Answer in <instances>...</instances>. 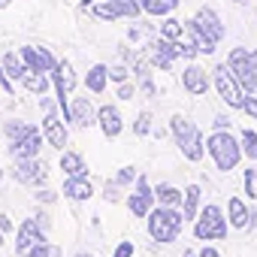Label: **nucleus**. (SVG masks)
Segmentation results:
<instances>
[{
	"label": "nucleus",
	"instance_id": "nucleus-1",
	"mask_svg": "<svg viewBox=\"0 0 257 257\" xmlns=\"http://www.w3.org/2000/svg\"><path fill=\"white\" fill-rule=\"evenodd\" d=\"M182 227H185V212H179L176 206H161V209L149 212V233L161 245L176 242L179 233H182Z\"/></svg>",
	"mask_w": 257,
	"mask_h": 257
},
{
	"label": "nucleus",
	"instance_id": "nucleus-2",
	"mask_svg": "<svg viewBox=\"0 0 257 257\" xmlns=\"http://www.w3.org/2000/svg\"><path fill=\"white\" fill-rule=\"evenodd\" d=\"M170 127H173V134H176V143H179L182 155H185L188 161H200L206 149H203V137H200V131H197V124L188 121L185 115H176V118L170 121Z\"/></svg>",
	"mask_w": 257,
	"mask_h": 257
},
{
	"label": "nucleus",
	"instance_id": "nucleus-3",
	"mask_svg": "<svg viewBox=\"0 0 257 257\" xmlns=\"http://www.w3.org/2000/svg\"><path fill=\"white\" fill-rule=\"evenodd\" d=\"M209 155H212V161H215V167H218V170L230 173V170L239 164L242 149H239V143L233 140V134L218 131V134H212V137H209Z\"/></svg>",
	"mask_w": 257,
	"mask_h": 257
},
{
	"label": "nucleus",
	"instance_id": "nucleus-4",
	"mask_svg": "<svg viewBox=\"0 0 257 257\" xmlns=\"http://www.w3.org/2000/svg\"><path fill=\"white\" fill-rule=\"evenodd\" d=\"M227 67L233 70V76L242 82V88L257 91V55L248 49H233L227 58Z\"/></svg>",
	"mask_w": 257,
	"mask_h": 257
},
{
	"label": "nucleus",
	"instance_id": "nucleus-5",
	"mask_svg": "<svg viewBox=\"0 0 257 257\" xmlns=\"http://www.w3.org/2000/svg\"><path fill=\"white\" fill-rule=\"evenodd\" d=\"M215 88H218V94L224 97L227 106H233V109H242L245 106V88H242V82L233 76V70L227 64L224 67H215Z\"/></svg>",
	"mask_w": 257,
	"mask_h": 257
},
{
	"label": "nucleus",
	"instance_id": "nucleus-6",
	"mask_svg": "<svg viewBox=\"0 0 257 257\" xmlns=\"http://www.w3.org/2000/svg\"><path fill=\"white\" fill-rule=\"evenodd\" d=\"M194 233H197V239H224L227 236V218L221 215L218 206H206L194 224Z\"/></svg>",
	"mask_w": 257,
	"mask_h": 257
},
{
	"label": "nucleus",
	"instance_id": "nucleus-7",
	"mask_svg": "<svg viewBox=\"0 0 257 257\" xmlns=\"http://www.w3.org/2000/svg\"><path fill=\"white\" fill-rule=\"evenodd\" d=\"M52 82H55V88H58V103H61V109H64V118L70 121V106H67V97H70V94H73V88H76L73 64H70V61H58V67L52 70Z\"/></svg>",
	"mask_w": 257,
	"mask_h": 257
},
{
	"label": "nucleus",
	"instance_id": "nucleus-8",
	"mask_svg": "<svg viewBox=\"0 0 257 257\" xmlns=\"http://www.w3.org/2000/svg\"><path fill=\"white\" fill-rule=\"evenodd\" d=\"M152 203H155V191L149 188V179L146 176H137V191L127 197V209H131L137 218H149Z\"/></svg>",
	"mask_w": 257,
	"mask_h": 257
},
{
	"label": "nucleus",
	"instance_id": "nucleus-9",
	"mask_svg": "<svg viewBox=\"0 0 257 257\" xmlns=\"http://www.w3.org/2000/svg\"><path fill=\"white\" fill-rule=\"evenodd\" d=\"M13 176H16V182H22V185H43V182H46V164H43L40 158L16 161Z\"/></svg>",
	"mask_w": 257,
	"mask_h": 257
},
{
	"label": "nucleus",
	"instance_id": "nucleus-10",
	"mask_svg": "<svg viewBox=\"0 0 257 257\" xmlns=\"http://www.w3.org/2000/svg\"><path fill=\"white\" fill-rule=\"evenodd\" d=\"M46 239V227L40 224V218H28L22 227H19V236H16V251L25 257L37 242H43Z\"/></svg>",
	"mask_w": 257,
	"mask_h": 257
},
{
	"label": "nucleus",
	"instance_id": "nucleus-11",
	"mask_svg": "<svg viewBox=\"0 0 257 257\" xmlns=\"http://www.w3.org/2000/svg\"><path fill=\"white\" fill-rule=\"evenodd\" d=\"M143 10V4H137V0H106V4H97L94 13L100 19H118V16H131L137 19Z\"/></svg>",
	"mask_w": 257,
	"mask_h": 257
},
{
	"label": "nucleus",
	"instance_id": "nucleus-12",
	"mask_svg": "<svg viewBox=\"0 0 257 257\" xmlns=\"http://www.w3.org/2000/svg\"><path fill=\"white\" fill-rule=\"evenodd\" d=\"M43 106L49 109V115H46V121H43V137H46L55 149H61V152H64V146H67V140H70V137H67V131H64L61 118L52 112V103H49V100H43Z\"/></svg>",
	"mask_w": 257,
	"mask_h": 257
},
{
	"label": "nucleus",
	"instance_id": "nucleus-13",
	"mask_svg": "<svg viewBox=\"0 0 257 257\" xmlns=\"http://www.w3.org/2000/svg\"><path fill=\"white\" fill-rule=\"evenodd\" d=\"M40 146H43V134L34 131L31 134H25L22 140H13V146H10V155L16 158V161H25V158H37L40 155Z\"/></svg>",
	"mask_w": 257,
	"mask_h": 257
},
{
	"label": "nucleus",
	"instance_id": "nucleus-14",
	"mask_svg": "<svg viewBox=\"0 0 257 257\" xmlns=\"http://www.w3.org/2000/svg\"><path fill=\"white\" fill-rule=\"evenodd\" d=\"M22 58H25V64H28V70H37V73H52L55 67H58V61L49 55V49H37V46H25L22 52H19Z\"/></svg>",
	"mask_w": 257,
	"mask_h": 257
},
{
	"label": "nucleus",
	"instance_id": "nucleus-15",
	"mask_svg": "<svg viewBox=\"0 0 257 257\" xmlns=\"http://www.w3.org/2000/svg\"><path fill=\"white\" fill-rule=\"evenodd\" d=\"M194 22L200 25V31H203L212 43H221V37H224V25H221V19H218V13H215V10L203 7V10L197 13V19H194Z\"/></svg>",
	"mask_w": 257,
	"mask_h": 257
},
{
	"label": "nucleus",
	"instance_id": "nucleus-16",
	"mask_svg": "<svg viewBox=\"0 0 257 257\" xmlns=\"http://www.w3.org/2000/svg\"><path fill=\"white\" fill-rule=\"evenodd\" d=\"M182 82H185V88H188L191 94H197V97L209 91V73H206L203 67H197V64H191V67L185 70Z\"/></svg>",
	"mask_w": 257,
	"mask_h": 257
},
{
	"label": "nucleus",
	"instance_id": "nucleus-17",
	"mask_svg": "<svg viewBox=\"0 0 257 257\" xmlns=\"http://www.w3.org/2000/svg\"><path fill=\"white\" fill-rule=\"evenodd\" d=\"M97 121H100V131H103L109 140L118 137V134H121V127H124V124H121V112H118L115 106H103V109L97 112Z\"/></svg>",
	"mask_w": 257,
	"mask_h": 257
},
{
	"label": "nucleus",
	"instance_id": "nucleus-18",
	"mask_svg": "<svg viewBox=\"0 0 257 257\" xmlns=\"http://www.w3.org/2000/svg\"><path fill=\"white\" fill-rule=\"evenodd\" d=\"M94 106H91V100L88 97H76L73 100V106H70V121L73 124H79V127H88V124H94Z\"/></svg>",
	"mask_w": 257,
	"mask_h": 257
},
{
	"label": "nucleus",
	"instance_id": "nucleus-19",
	"mask_svg": "<svg viewBox=\"0 0 257 257\" xmlns=\"http://www.w3.org/2000/svg\"><path fill=\"white\" fill-rule=\"evenodd\" d=\"M152 49H155V64H158L161 70H170V64L179 58V52H176V43H170L167 37L155 40V43H152Z\"/></svg>",
	"mask_w": 257,
	"mask_h": 257
},
{
	"label": "nucleus",
	"instance_id": "nucleus-20",
	"mask_svg": "<svg viewBox=\"0 0 257 257\" xmlns=\"http://www.w3.org/2000/svg\"><path fill=\"white\" fill-rule=\"evenodd\" d=\"M227 215H230V224H233L236 230H245V227L251 224V218H254V215H251V209H248L239 197H233V200L227 203Z\"/></svg>",
	"mask_w": 257,
	"mask_h": 257
},
{
	"label": "nucleus",
	"instance_id": "nucleus-21",
	"mask_svg": "<svg viewBox=\"0 0 257 257\" xmlns=\"http://www.w3.org/2000/svg\"><path fill=\"white\" fill-rule=\"evenodd\" d=\"M91 194H94V188H91L88 176H79V179H67L64 182V197H70V200H91Z\"/></svg>",
	"mask_w": 257,
	"mask_h": 257
},
{
	"label": "nucleus",
	"instance_id": "nucleus-22",
	"mask_svg": "<svg viewBox=\"0 0 257 257\" xmlns=\"http://www.w3.org/2000/svg\"><path fill=\"white\" fill-rule=\"evenodd\" d=\"M61 170L67 173V179H79V176H88V167H85L82 155H76V152H64V155H61Z\"/></svg>",
	"mask_w": 257,
	"mask_h": 257
},
{
	"label": "nucleus",
	"instance_id": "nucleus-23",
	"mask_svg": "<svg viewBox=\"0 0 257 257\" xmlns=\"http://www.w3.org/2000/svg\"><path fill=\"white\" fill-rule=\"evenodd\" d=\"M185 31H188V37H191V43H194V49H197L200 55H212V52H215V46H218V43H212V40L200 31V25H197V22H188V28H185Z\"/></svg>",
	"mask_w": 257,
	"mask_h": 257
},
{
	"label": "nucleus",
	"instance_id": "nucleus-24",
	"mask_svg": "<svg viewBox=\"0 0 257 257\" xmlns=\"http://www.w3.org/2000/svg\"><path fill=\"white\" fill-rule=\"evenodd\" d=\"M4 73H7L10 79L22 82V79H25L31 70H28V64H25V58H22V55H13V52H10V55L4 58Z\"/></svg>",
	"mask_w": 257,
	"mask_h": 257
},
{
	"label": "nucleus",
	"instance_id": "nucleus-25",
	"mask_svg": "<svg viewBox=\"0 0 257 257\" xmlns=\"http://www.w3.org/2000/svg\"><path fill=\"white\" fill-rule=\"evenodd\" d=\"M200 185H191V188H185V194H182V209H185V221L188 218H194L197 221V209H200Z\"/></svg>",
	"mask_w": 257,
	"mask_h": 257
},
{
	"label": "nucleus",
	"instance_id": "nucleus-26",
	"mask_svg": "<svg viewBox=\"0 0 257 257\" xmlns=\"http://www.w3.org/2000/svg\"><path fill=\"white\" fill-rule=\"evenodd\" d=\"M106 79H109V67L97 64V67H91V70H88V76H85V85H88V91L100 94V91L106 88Z\"/></svg>",
	"mask_w": 257,
	"mask_h": 257
},
{
	"label": "nucleus",
	"instance_id": "nucleus-27",
	"mask_svg": "<svg viewBox=\"0 0 257 257\" xmlns=\"http://www.w3.org/2000/svg\"><path fill=\"white\" fill-rule=\"evenodd\" d=\"M22 85H25L31 94H40V97H43V94L49 91V76H46V73H37V70H31V73L22 79Z\"/></svg>",
	"mask_w": 257,
	"mask_h": 257
},
{
	"label": "nucleus",
	"instance_id": "nucleus-28",
	"mask_svg": "<svg viewBox=\"0 0 257 257\" xmlns=\"http://www.w3.org/2000/svg\"><path fill=\"white\" fill-rule=\"evenodd\" d=\"M155 200H158L161 206H182V191L173 188V185H161V188L155 191Z\"/></svg>",
	"mask_w": 257,
	"mask_h": 257
},
{
	"label": "nucleus",
	"instance_id": "nucleus-29",
	"mask_svg": "<svg viewBox=\"0 0 257 257\" xmlns=\"http://www.w3.org/2000/svg\"><path fill=\"white\" fill-rule=\"evenodd\" d=\"M179 7V0H143V10L152 16H167Z\"/></svg>",
	"mask_w": 257,
	"mask_h": 257
},
{
	"label": "nucleus",
	"instance_id": "nucleus-30",
	"mask_svg": "<svg viewBox=\"0 0 257 257\" xmlns=\"http://www.w3.org/2000/svg\"><path fill=\"white\" fill-rule=\"evenodd\" d=\"M161 34H164L170 43H179V40L185 37V28H182V22H176V19H167V22L161 25Z\"/></svg>",
	"mask_w": 257,
	"mask_h": 257
},
{
	"label": "nucleus",
	"instance_id": "nucleus-31",
	"mask_svg": "<svg viewBox=\"0 0 257 257\" xmlns=\"http://www.w3.org/2000/svg\"><path fill=\"white\" fill-rule=\"evenodd\" d=\"M34 131V124H25V121H7V137L10 140H22L25 134Z\"/></svg>",
	"mask_w": 257,
	"mask_h": 257
},
{
	"label": "nucleus",
	"instance_id": "nucleus-32",
	"mask_svg": "<svg viewBox=\"0 0 257 257\" xmlns=\"http://www.w3.org/2000/svg\"><path fill=\"white\" fill-rule=\"evenodd\" d=\"M242 152H245L251 161H257V134H254V131H245V134H242Z\"/></svg>",
	"mask_w": 257,
	"mask_h": 257
},
{
	"label": "nucleus",
	"instance_id": "nucleus-33",
	"mask_svg": "<svg viewBox=\"0 0 257 257\" xmlns=\"http://www.w3.org/2000/svg\"><path fill=\"white\" fill-rule=\"evenodd\" d=\"M55 254H58V251H55V248H52V245L43 239V242H37V245H34V248L25 254V257H55Z\"/></svg>",
	"mask_w": 257,
	"mask_h": 257
},
{
	"label": "nucleus",
	"instance_id": "nucleus-34",
	"mask_svg": "<svg viewBox=\"0 0 257 257\" xmlns=\"http://www.w3.org/2000/svg\"><path fill=\"white\" fill-rule=\"evenodd\" d=\"M131 182H137V167H124L118 176H115V185L121 188V185H131Z\"/></svg>",
	"mask_w": 257,
	"mask_h": 257
},
{
	"label": "nucleus",
	"instance_id": "nucleus-35",
	"mask_svg": "<svg viewBox=\"0 0 257 257\" xmlns=\"http://www.w3.org/2000/svg\"><path fill=\"white\" fill-rule=\"evenodd\" d=\"M134 131H137L140 137H146V134L152 131V115H149V112H143V115H140V121L134 124Z\"/></svg>",
	"mask_w": 257,
	"mask_h": 257
},
{
	"label": "nucleus",
	"instance_id": "nucleus-36",
	"mask_svg": "<svg viewBox=\"0 0 257 257\" xmlns=\"http://www.w3.org/2000/svg\"><path fill=\"white\" fill-rule=\"evenodd\" d=\"M245 194H248L251 200H257V191H254V170L245 173Z\"/></svg>",
	"mask_w": 257,
	"mask_h": 257
},
{
	"label": "nucleus",
	"instance_id": "nucleus-37",
	"mask_svg": "<svg viewBox=\"0 0 257 257\" xmlns=\"http://www.w3.org/2000/svg\"><path fill=\"white\" fill-rule=\"evenodd\" d=\"M112 257H134V242H121Z\"/></svg>",
	"mask_w": 257,
	"mask_h": 257
},
{
	"label": "nucleus",
	"instance_id": "nucleus-38",
	"mask_svg": "<svg viewBox=\"0 0 257 257\" xmlns=\"http://www.w3.org/2000/svg\"><path fill=\"white\" fill-rule=\"evenodd\" d=\"M106 200H109V203H118V200H121V194H118V185H115V182H106Z\"/></svg>",
	"mask_w": 257,
	"mask_h": 257
},
{
	"label": "nucleus",
	"instance_id": "nucleus-39",
	"mask_svg": "<svg viewBox=\"0 0 257 257\" xmlns=\"http://www.w3.org/2000/svg\"><path fill=\"white\" fill-rule=\"evenodd\" d=\"M109 76H112V82H127V70L124 67H112Z\"/></svg>",
	"mask_w": 257,
	"mask_h": 257
},
{
	"label": "nucleus",
	"instance_id": "nucleus-40",
	"mask_svg": "<svg viewBox=\"0 0 257 257\" xmlns=\"http://www.w3.org/2000/svg\"><path fill=\"white\" fill-rule=\"evenodd\" d=\"M251 118H257V97H245V106H242Z\"/></svg>",
	"mask_w": 257,
	"mask_h": 257
},
{
	"label": "nucleus",
	"instance_id": "nucleus-41",
	"mask_svg": "<svg viewBox=\"0 0 257 257\" xmlns=\"http://www.w3.org/2000/svg\"><path fill=\"white\" fill-rule=\"evenodd\" d=\"M0 88H4V91H7V94H10V91H13V82H10V76H7V73H4V70H0Z\"/></svg>",
	"mask_w": 257,
	"mask_h": 257
},
{
	"label": "nucleus",
	"instance_id": "nucleus-42",
	"mask_svg": "<svg viewBox=\"0 0 257 257\" xmlns=\"http://www.w3.org/2000/svg\"><path fill=\"white\" fill-rule=\"evenodd\" d=\"M118 94H121L124 100H131V97H134V85H121V91H118Z\"/></svg>",
	"mask_w": 257,
	"mask_h": 257
},
{
	"label": "nucleus",
	"instance_id": "nucleus-43",
	"mask_svg": "<svg viewBox=\"0 0 257 257\" xmlns=\"http://www.w3.org/2000/svg\"><path fill=\"white\" fill-rule=\"evenodd\" d=\"M227 124H230V121H227L224 115H218V118H215V127H218V131H227Z\"/></svg>",
	"mask_w": 257,
	"mask_h": 257
},
{
	"label": "nucleus",
	"instance_id": "nucleus-44",
	"mask_svg": "<svg viewBox=\"0 0 257 257\" xmlns=\"http://www.w3.org/2000/svg\"><path fill=\"white\" fill-rule=\"evenodd\" d=\"M37 200H43V203H52V200H55V194H52V191H43V194H37Z\"/></svg>",
	"mask_w": 257,
	"mask_h": 257
},
{
	"label": "nucleus",
	"instance_id": "nucleus-45",
	"mask_svg": "<svg viewBox=\"0 0 257 257\" xmlns=\"http://www.w3.org/2000/svg\"><path fill=\"white\" fill-rule=\"evenodd\" d=\"M200 257H221V254H218V251H215V248H209V245H206V248H203V251H200Z\"/></svg>",
	"mask_w": 257,
	"mask_h": 257
},
{
	"label": "nucleus",
	"instance_id": "nucleus-46",
	"mask_svg": "<svg viewBox=\"0 0 257 257\" xmlns=\"http://www.w3.org/2000/svg\"><path fill=\"white\" fill-rule=\"evenodd\" d=\"M10 227H13V224H10V218H7V215H0V233L10 230Z\"/></svg>",
	"mask_w": 257,
	"mask_h": 257
},
{
	"label": "nucleus",
	"instance_id": "nucleus-47",
	"mask_svg": "<svg viewBox=\"0 0 257 257\" xmlns=\"http://www.w3.org/2000/svg\"><path fill=\"white\" fill-rule=\"evenodd\" d=\"M185 257H200V254H194V251H185Z\"/></svg>",
	"mask_w": 257,
	"mask_h": 257
},
{
	"label": "nucleus",
	"instance_id": "nucleus-48",
	"mask_svg": "<svg viewBox=\"0 0 257 257\" xmlns=\"http://www.w3.org/2000/svg\"><path fill=\"white\" fill-rule=\"evenodd\" d=\"M76 257H94V254H76Z\"/></svg>",
	"mask_w": 257,
	"mask_h": 257
},
{
	"label": "nucleus",
	"instance_id": "nucleus-49",
	"mask_svg": "<svg viewBox=\"0 0 257 257\" xmlns=\"http://www.w3.org/2000/svg\"><path fill=\"white\" fill-rule=\"evenodd\" d=\"M0 7H7V0H0Z\"/></svg>",
	"mask_w": 257,
	"mask_h": 257
},
{
	"label": "nucleus",
	"instance_id": "nucleus-50",
	"mask_svg": "<svg viewBox=\"0 0 257 257\" xmlns=\"http://www.w3.org/2000/svg\"><path fill=\"white\" fill-rule=\"evenodd\" d=\"M0 245H4V236H0Z\"/></svg>",
	"mask_w": 257,
	"mask_h": 257
},
{
	"label": "nucleus",
	"instance_id": "nucleus-51",
	"mask_svg": "<svg viewBox=\"0 0 257 257\" xmlns=\"http://www.w3.org/2000/svg\"><path fill=\"white\" fill-rule=\"evenodd\" d=\"M0 179H4V170H0Z\"/></svg>",
	"mask_w": 257,
	"mask_h": 257
}]
</instances>
